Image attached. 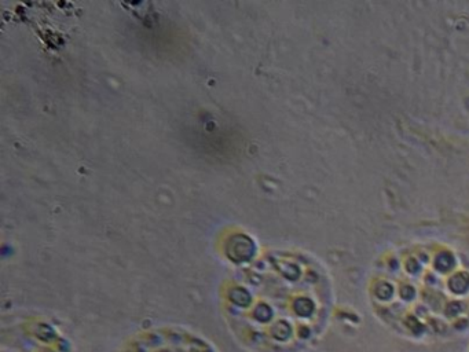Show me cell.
Here are the masks:
<instances>
[{
  "label": "cell",
  "mask_w": 469,
  "mask_h": 352,
  "mask_svg": "<svg viewBox=\"0 0 469 352\" xmlns=\"http://www.w3.org/2000/svg\"><path fill=\"white\" fill-rule=\"evenodd\" d=\"M334 307L330 277L300 253L270 255L227 283L223 316L246 352H311Z\"/></svg>",
  "instance_id": "obj_1"
},
{
  "label": "cell",
  "mask_w": 469,
  "mask_h": 352,
  "mask_svg": "<svg viewBox=\"0 0 469 352\" xmlns=\"http://www.w3.org/2000/svg\"><path fill=\"white\" fill-rule=\"evenodd\" d=\"M467 352H469V346H468V348H467Z\"/></svg>",
  "instance_id": "obj_5"
},
{
  "label": "cell",
  "mask_w": 469,
  "mask_h": 352,
  "mask_svg": "<svg viewBox=\"0 0 469 352\" xmlns=\"http://www.w3.org/2000/svg\"><path fill=\"white\" fill-rule=\"evenodd\" d=\"M116 352H222L196 330L179 325L143 329L125 339Z\"/></svg>",
  "instance_id": "obj_3"
},
{
  "label": "cell",
  "mask_w": 469,
  "mask_h": 352,
  "mask_svg": "<svg viewBox=\"0 0 469 352\" xmlns=\"http://www.w3.org/2000/svg\"><path fill=\"white\" fill-rule=\"evenodd\" d=\"M25 330L3 334L1 352H78L75 341L53 326L37 325Z\"/></svg>",
  "instance_id": "obj_4"
},
{
  "label": "cell",
  "mask_w": 469,
  "mask_h": 352,
  "mask_svg": "<svg viewBox=\"0 0 469 352\" xmlns=\"http://www.w3.org/2000/svg\"><path fill=\"white\" fill-rule=\"evenodd\" d=\"M373 315L414 344L469 333V257L450 246L418 244L386 253L368 281Z\"/></svg>",
  "instance_id": "obj_2"
}]
</instances>
